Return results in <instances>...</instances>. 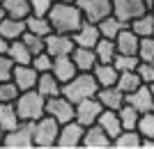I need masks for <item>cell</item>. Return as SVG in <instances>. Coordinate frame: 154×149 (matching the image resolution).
Wrapping results in <instances>:
<instances>
[{
	"label": "cell",
	"mask_w": 154,
	"mask_h": 149,
	"mask_svg": "<svg viewBox=\"0 0 154 149\" xmlns=\"http://www.w3.org/2000/svg\"><path fill=\"white\" fill-rule=\"evenodd\" d=\"M46 19L51 23V30L71 34V32H76L78 25L83 23V14L76 7V2H60V0H55L53 7L46 12Z\"/></svg>",
	"instance_id": "obj_1"
},
{
	"label": "cell",
	"mask_w": 154,
	"mask_h": 149,
	"mask_svg": "<svg viewBox=\"0 0 154 149\" xmlns=\"http://www.w3.org/2000/svg\"><path fill=\"white\" fill-rule=\"evenodd\" d=\"M14 108L21 122H37L39 117L46 115V99L37 90H23L14 101Z\"/></svg>",
	"instance_id": "obj_2"
},
{
	"label": "cell",
	"mask_w": 154,
	"mask_h": 149,
	"mask_svg": "<svg viewBox=\"0 0 154 149\" xmlns=\"http://www.w3.org/2000/svg\"><path fill=\"white\" fill-rule=\"evenodd\" d=\"M97 90H99V85H97L94 76H92L90 71H78L71 80L62 83V92H60V94L67 97L71 103H78V101H83V99L94 97Z\"/></svg>",
	"instance_id": "obj_3"
},
{
	"label": "cell",
	"mask_w": 154,
	"mask_h": 149,
	"mask_svg": "<svg viewBox=\"0 0 154 149\" xmlns=\"http://www.w3.org/2000/svg\"><path fill=\"white\" fill-rule=\"evenodd\" d=\"M58 131H60V124L51 115H44L37 122H32V142H35V147H42V149L55 147Z\"/></svg>",
	"instance_id": "obj_4"
},
{
	"label": "cell",
	"mask_w": 154,
	"mask_h": 149,
	"mask_svg": "<svg viewBox=\"0 0 154 149\" xmlns=\"http://www.w3.org/2000/svg\"><path fill=\"white\" fill-rule=\"evenodd\" d=\"M149 9L152 7L147 0H113V16H117L124 25H129L134 19H138Z\"/></svg>",
	"instance_id": "obj_5"
},
{
	"label": "cell",
	"mask_w": 154,
	"mask_h": 149,
	"mask_svg": "<svg viewBox=\"0 0 154 149\" xmlns=\"http://www.w3.org/2000/svg\"><path fill=\"white\" fill-rule=\"evenodd\" d=\"M2 147L9 149H32V122H21L19 126H14L12 131H7L2 138Z\"/></svg>",
	"instance_id": "obj_6"
},
{
	"label": "cell",
	"mask_w": 154,
	"mask_h": 149,
	"mask_svg": "<svg viewBox=\"0 0 154 149\" xmlns=\"http://www.w3.org/2000/svg\"><path fill=\"white\" fill-rule=\"evenodd\" d=\"M83 133H85V126H81L76 119H69V122L60 124L55 147H60V149H76V147H81Z\"/></svg>",
	"instance_id": "obj_7"
},
{
	"label": "cell",
	"mask_w": 154,
	"mask_h": 149,
	"mask_svg": "<svg viewBox=\"0 0 154 149\" xmlns=\"http://www.w3.org/2000/svg\"><path fill=\"white\" fill-rule=\"evenodd\" d=\"M76 7L90 23H99L103 16L113 14V0H76Z\"/></svg>",
	"instance_id": "obj_8"
},
{
	"label": "cell",
	"mask_w": 154,
	"mask_h": 149,
	"mask_svg": "<svg viewBox=\"0 0 154 149\" xmlns=\"http://www.w3.org/2000/svg\"><path fill=\"white\" fill-rule=\"evenodd\" d=\"M44 51L48 53L51 58L69 55V53L74 51V39L67 32H55V30H51V32L44 37Z\"/></svg>",
	"instance_id": "obj_9"
},
{
	"label": "cell",
	"mask_w": 154,
	"mask_h": 149,
	"mask_svg": "<svg viewBox=\"0 0 154 149\" xmlns=\"http://www.w3.org/2000/svg\"><path fill=\"white\" fill-rule=\"evenodd\" d=\"M101 110H103V106L99 103V99H97V97L83 99V101L74 103V119H76L81 126H92V124L97 122V117H99Z\"/></svg>",
	"instance_id": "obj_10"
},
{
	"label": "cell",
	"mask_w": 154,
	"mask_h": 149,
	"mask_svg": "<svg viewBox=\"0 0 154 149\" xmlns=\"http://www.w3.org/2000/svg\"><path fill=\"white\" fill-rule=\"evenodd\" d=\"M46 115H51L58 124H64L69 119H74V103L62 94L51 97V99H46Z\"/></svg>",
	"instance_id": "obj_11"
},
{
	"label": "cell",
	"mask_w": 154,
	"mask_h": 149,
	"mask_svg": "<svg viewBox=\"0 0 154 149\" xmlns=\"http://www.w3.org/2000/svg\"><path fill=\"white\" fill-rule=\"evenodd\" d=\"M99 28L97 23H90V21H85L78 25L76 32H71V39H74V46H83V48H94V44L99 41Z\"/></svg>",
	"instance_id": "obj_12"
},
{
	"label": "cell",
	"mask_w": 154,
	"mask_h": 149,
	"mask_svg": "<svg viewBox=\"0 0 154 149\" xmlns=\"http://www.w3.org/2000/svg\"><path fill=\"white\" fill-rule=\"evenodd\" d=\"M124 101L129 106H134L138 112H147V110H154V99H152V92H149V85L143 83L140 87H136L134 92L124 94Z\"/></svg>",
	"instance_id": "obj_13"
},
{
	"label": "cell",
	"mask_w": 154,
	"mask_h": 149,
	"mask_svg": "<svg viewBox=\"0 0 154 149\" xmlns=\"http://www.w3.org/2000/svg\"><path fill=\"white\" fill-rule=\"evenodd\" d=\"M81 147H85V149H108V147H113V140L101 131V126L92 124V126H85Z\"/></svg>",
	"instance_id": "obj_14"
},
{
	"label": "cell",
	"mask_w": 154,
	"mask_h": 149,
	"mask_svg": "<svg viewBox=\"0 0 154 149\" xmlns=\"http://www.w3.org/2000/svg\"><path fill=\"white\" fill-rule=\"evenodd\" d=\"M37 78H39V71H35L30 64H14V69H12V80L21 92L23 90H35Z\"/></svg>",
	"instance_id": "obj_15"
},
{
	"label": "cell",
	"mask_w": 154,
	"mask_h": 149,
	"mask_svg": "<svg viewBox=\"0 0 154 149\" xmlns=\"http://www.w3.org/2000/svg\"><path fill=\"white\" fill-rule=\"evenodd\" d=\"M94 124L101 126V131L110 138V140L122 131V122H120V117H117V110H108V108H103V110L99 112V117H97Z\"/></svg>",
	"instance_id": "obj_16"
},
{
	"label": "cell",
	"mask_w": 154,
	"mask_h": 149,
	"mask_svg": "<svg viewBox=\"0 0 154 149\" xmlns=\"http://www.w3.org/2000/svg\"><path fill=\"white\" fill-rule=\"evenodd\" d=\"M90 73L94 76V80H97L99 87H110V85H115L117 76H120V71L113 67V62H97Z\"/></svg>",
	"instance_id": "obj_17"
},
{
	"label": "cell",
	"mask_w": 154,
	"mask_h": 149,
	"mask_svg": "<svg viewBox=\"0 0 154 149\" xmlns=\"http://www.w3.org/2000/svg\"><path fill=\"white\" fill-rule=\"evenodd\" d=\"M51 73L58 78L60 83H67V80H71L78 73V69H76V64H74V60L69 55H60V58H53Z\"/></svg>",
	"instance_id": "obj_18"
},
{
	"label": "cell",
	"mask_w": 154,
	"mask_h": 149,
	"mask_svg": "<svg viewBox=\"0 0 154 149\" xmlns=\"http://www.w3.org/2000/svg\"><path fill=\"white\" fill-rule=\"evenodd\" d=\"M69 58L74 60V64H76L78 71H92V67L99 62L94 48H83V46H74V51L69 53Z\"/></svg>",
	"instance_id": "obj_19"
},
{
	"label": "cell",
	"mask_w": 154,
	"mask_h": 149,
	"mask_svg": "<svg viewBox=\"0 0 154 149\" xmlns=\"http://www.w3.org/2000/svg\"><path fill=\"white\" fill-rule=\"evenodd\" d=\"M35 90H37L44 99H51V97H58L60 92H62V83H60L51 71H44V73H39Z\"/></svg>",
	"instance_id": "obj_20"
},
{
	"label": "cell",
	"mask_w": 154,
	"mask_h": 149,
	"mask_svg": "<svg viewBox=\"0 0 154 149\" xmlns=\"http://www.w3.org/2000/svg\"><path fill=\"white\" fill-rule=\"evenodd\" d=\"M94 97L99 99V103H101L103 108H108V110H117V108L124 103L122 90H117L115 85H110V87H99Z\"/></svg>",
	"instance_id": "obj_21"
},
{
	"label": "cell",
	"mask_w": 154,
	"mask_h": 149,
	"mask_svg": "<svg viewBox=\"0 0 154 149\" xmlns=\"http://www.w3.org/2000/svg\"><path fill=\"white\" fill-rule=\"evenodd\" d=\"M138 34L131 32V28L124 25L122 30H120V34H117L113 41H115V48L117 53H127V55H136V51H138Z\"/></svg>",
	"instance_id": "obj_22"
},
{
	"label": "cell",
	"mask_w": 154,
	"mask_h": 149,
	"mask_svg": "<svg viewBox=\"0 0 154 149\" xmlns=\"http://www.w3.org/2000/svg\"><path fill=\"white\" fill-rule=\"evenodd\" d=\"M26 32V19H12V16H5L0 21V34L7 39V41H14V39H21Z\"/></svg>",
	"instance_id": "obj_23"
},
{
	"label": "cell",
	"mask_w": 154,
	"mask_h": 149,
	"mask_svg": "<svg viewBox=\"0 0 154 149\" xmlns=\"http://www.w3.org/2000/svg\"><path fill=\"white\" fill-rule=\"evenodd\" d=\"M7 58L12 60V64H30L32 53H30V48L23 44V39H14V41H9Z\"/></svg>",
	"instance_id": "obj_24"
},
{
	"label": "cell",
	"mask_w": 154,
	"mask_h": 149,
	"mask_svg": "<svg viewBox=\"0 0 154 149\" xmlns=\"http://www.w3.org/2000/svg\"><path fill=\"white\" fill-rule=\"evenodd\" d=\"M129 28H131V32L138 34V37H152V32H154V12L149 9V12L140 14L138 19H134L129 23Z\"/></svg>",
	"instance_id": "obj_25"
},
{
	"label": "cell",
	"mask_w": 154,
	"mask_h": 149,
	"mask_svg": "<svg viewBox=\"0 0 154 149\" xmlns=\"http://www.w3.org/2000/svg\"><path fill=\"white\" fill-rule=\"evenodd\" d=\"M113 147L117 149H140V133L136 129H124L113 138Z\"/></svg>",
	"instance_id": "obj_26"
},
{
	"label": "cell",
	"mask_w": 154,
	"mask_h": 149,
	"mask_svg": "<svg viewBox=\"0 0 154 149\" xmlns=\"http://www.w3.org/2000/svg\"><path fill=\"white\" fill-rule=\"evenodd\" d=\"M26 30L32 34H39V37H46L51 32V23L46 19V14H30V16H26Z\"/></svg>",
	"instance_id": "obj_27"
},
{
	"label": "cell",
	"mask_w": 154,
	"mask_h": 149,
	"mask_svg": "<svg viewBox=\"0 0 154 149\" xmlns=\"http://www.w3.org/2000/svg\"><path fill=\"white\" fill-rule=\"evenodd\" d=\"M97 28H99V34L106 39H115L117 34H120V30L124 28V23L117 16H113V14H108V16H103L99 23H97Z\"/></svg>",
	"instance_id": "obj_28"
},
{
	"label": "cell",
	"mask_w": 154,
	"mask_h": 149,
	"mask_svg": "<svg viewBox=\"0 0 154 149\" xmlns=\"http://www.w3.org/2000/svg\"><path fill=\"white\" fill-rule=\"evenodd\" d=\"M21 119H19V112L14 108V103H0V126L2 131H12L14 126H19Z\"/></svg>",
	"instance_id": "obj_29"
},
{
	"label": "cell",
	"mask_w": 154,
	"mask_h": 149,
	"mask_svg": "<svg viewBox=\"0 0 154 149\" xmlns=\"http://www.w3.org/2000/svg\"><path fill=\"white\" fill-rule=\"evenodd\" d=\"M2 7H5L7 16H12V19H26L32 14L28 0H2Z\"/></svg>",
	"instance_id": "obj_30"
},
{
	"label": "cell",
	"mask_w": 154,
	"mask_h": 149,
	"mask_svg": "<svg viewBox=\"0 0 154 149\" xmlns=\"http://www.w3.org/2000/svg\"><path fill=\"white\" fill-rule=\"evenodd\" d=\"M94 53H97V60H99V62H113V58L117 55L115 41H113V39H106V37H99V41L94 44Z\"/></svg>",
	"instance_id": "obj_31"
},
{
	"label": "cell",
	"mask_w": 154,
	"mask_h": 149,
	"mask_svg": "<svg viewBox=\"0 0 154 149\" xmlns=\"http://www.w3.org/2000/svg\"><path fill=\"white\" fill-rule=\"evenodd\" d=\"M140 76L136 71H120V76H117L115 80V87L117 90H122V94H129V92H134L136 87H140Z\"/></svg>",
	"instance_id": "obj_32"
},
{
	"label": "cell",
	"mask_w": 154,
	"mask_h": 149,
	"mask_svg": "<svg viewBox=\"0 0 154 149\" xmlns=\"http://www.w3.org/2000/svg\"><path fill=\"white\" fill-rule=\"evenodd\" d=\"M117 117H120V122H122V131H124V129H136L140 112L136 110L134 106H129L127 101H124V103L117 108Z\"/></svg>",
	"instance_id": "obj_33"
},
{
	"label": "cell",
	"mask_w": 154,
	"mask_h": 149,
	"mask_svg": "<svg viewBox=\"0 0 154 149\" xmlns=\"http://www.w3.org/2000/svg\"><path fill=\"white\" fill-rule=\"evenodd\" d=\"M136 131L140 133V138H154V110L140 112L138 124H136Z\"/></svg>",
	"instance_id": "obj_34"
},
{
	"label": "cell",
	"mask_w": 154,
	"mask_h": 149,
	"mask_svg": "<svg viewBox=\"0 0 154 149\" xmlns=\"http://www.w3.org/2000/svg\"><path fill=\"white\" fill-rule=\"evenodd\" d=\"M138 55H127V53H117L115 58H113V67H115L117 71H136V67H138Z\"/></svg>",
	"instance_id": "obj_35"
},
{
	"label": "cell",
	"mask_w": 154,
	"mask_h": 149,
	"mask_svg": "<svg viewBox=\"0 0 154 149\" xmlns=\"http://www.w3.org/2000/svg\"><path fill=\"white\" fill-rule=\"evenodd\" d=\"M140 62H154V37H140L138 39V51H136Z\"/></svg>",
	"instance_id": "obj_36"
},
{
	"label": "cell",
	"mask_w": 154,
	"mask_h": 149,
	"mask_svg": "<svg viewBox=\"0 0 154 149\" xmlns=\"http://www.w3.org/2000/svg\"><path fill=\"white\" fill-rule=\"evenodd\" d=\"M21 94V90L14 85V80H0V103H14L16 97Z\"/></svg>",
	"instance_id": "obj_37"
},
{
	"label": "cell",
	"mask_w": 154,
	"mask_h": 149,
	"mask_svg": "<svg viewBox=\"0 0 154 149\" xmlns=\"http://www.w3.org/2000/svg\"><path fill=\"white\" fill-rule=\"evenodd\" d=\"M30 67L35 69V71H39V73L51 71V67H53V58H51V55H48L46 51L35 53V55H32V60H30Z\"/></svg>",
	"instance_id": "obj_38"
},
{
	"label": "cell",
	"mask_w": 154,
	"mask_h": 149,
	"mask_svg": "<svg viewBox=\"0 0 154 149\" xmlns=\"http://www.w3.org/2000/svg\"><path fill=\"white\" fill-rule=\"evenodd\" d=\"M23 44L28 46V48H30V53L32 55H35V53H42L44 51V37H39V34H32V32H23Z\"/></svg>",
	"instance_id": "obj_39"
},
{
	"label": "cell",
	"mask_w": 154,
	"mask_h": 149,
	"mask_svg": "<svg viewBox=\"0 0 154 149\" xmlns=\"http://www.w3.org/2000/svg\"><path fill=\"white\" fill-rule=\"evenodd\" d=\"M136 73L140 76V83L152 85V83H154V62H138Z\"/></svg>",
	"instance_id": "obj_40"
},
{
	"label": "cell",
	"mask_w": 154,
	"mask_h": 149,
	"mask_svg": "<svg viewBox=\"0 0 154 149\" xmlns=\"http://www.w3.org/2000/svg\"><path fill=\"white\" fill-rule=\"evenodd\" d=\"M28 2H30L32 14H46V12L53 7V2H55V0H28Z\"/></svg>",
	"instance_id": "obj_41"
},
{
	"label": "cell",
	"mask_w": 154,
	"mask_h": 149,
	"mask_svg": "<svg viewBox=\"0 0 154 149\" xmlns=\"http://www.w3.org/2000/svg\"><path fill=\"white\" fill-rule=\"evenodd\" d=\"M12 69H14L12 60L7 55H0V80H9L12 78Z\"/></svg>",
	"instance_id": "obj_42"
},
{
	"label": "cell",
	"mask_w": 154,
	"mask_h": 149,
	"mask_svg": "<svg viewBox=\"0 0 154 149\" xmlns=\"http://www.w3.org/2000/svg\"><path fill=\"white\" fill-rule=\"evenodd\" d=\"M140 149H154V138H140Z\"/></svg>",
	"instance_id": "obj_43"
},
{
	"label": "cell",
	"mask_w": 154,
	"mask_h": 149,
	"mask_svg": "<svg viewBox=\"0 0 154 149\" xmlns=\"http://www.w3.org/2000/svg\"><path fill=\"white\" fill-rule=\"evenodd\" d=\"M7 48H9V41L0 34V55H7Z\"/></svg>",
	"instance_id": "obj_44"
},
{
	"label": "cell",
	"mask_w": 154,
	"mask_h": 149,
	"mask_svg": "<svg viewBox=\"0 0 154 149\" xmlns=\"http://www.w3.org/2000/svg\"><path fill=\"white\" fill-rule=\"evenodd\" d=\"M7 16V12H5V7H2V0H0V21Z\"/></svg>",
	"instance_id": "obj_45"
},
{
	"label": "cell",
	"mask_w": 154,
	"mask_h": 149,
	"mask_svg": "<svg viewBox=\"0 0 154 149\" xmlns=\"http://www.w3.org/2000/svg\"><path fill=\"white\" fill-rule=\"evenodd\" d=\"M2 138H5V131H2V126H0V147H2Z\"/></svg>",
	"instance_id": "obj_46"
},
{
	"label": "cell",
	"mask_w": 154,
	"mask_h": 149,
	"mask_svg": "<svg viewBox=\"0 0 154 149\" xmlns=\"http://www.w3.org/2000/svg\"><path fill=\"white\" fill-rule=\"evenodd\" d=\"M149 92H152V99H154V83L149 85Z\"/></svg>",
	"instance_id": "obj_47"
},
{
	"label": "cell",
	"mask_w": 154,
	"mask_h": 149,
	"mask_svg": "<svg viewBox=\"0 0 154 149\" xmlns=\"http://www.w3.org/2000/svg\"><path fill=\"white\" fill-rule=\"evenodd\" d=\"M60 2H76V0H60Z\"/></svg>",
	"instance_id": "obj_48"
},
{
	"label": "cell",
	"mask_w": 154,
	"mask_h": 149,
	"mask_svg": "<svg viewBox=\"0 0 154 149\" xmlns=\"http://www.w3.org/2000/svg\"><path fill=\"white\" fill-rule=\"evenodd\" d=\"M149 7H154V0H149Z\"/></svg>",
	"instance_id": "obj_49"
},
{
	"label": "cell",
	"mask_w": 154,
	"mask_h": 149,
	"mask_svg": "<svg viewBox=\"0 0 154 149\" xmlns=\"http://www.w3.org/2000/svg\"><path fill=\"white\" fill-rule=\"evenodd\" d=\"M152 12H154V7H152Z\"/></svg>",
	"instance_id": "obj_50"
},
{
	"label": "cell",
	"mask_w": 154,
	"mask_h": 149,
	"mask_svg": "<svg viewBox=\"0 0 154 149\" xmlns=\"http://www.w3.org/2000/svg\"><path fill=\"white\" fill-rule=\"evenodd\" d=\"M152 37H154V32H152Z\"/></svg>",
	"instance_id": "obj_51"
},
{
	"label": "cell",
	"mask_w": 154,
	"mask_h": 149,
	"mask_svg": "<svg viewBox=\"0 0 154 149\" xmlns=\"http://www.w3.org/2000/svg\"><path fill=\"white\" fill-rule=\"evenodd\" d=\"M147 2H149V0H147Z\"/></svg>",
	"instance_id": "obj_52"
}]
</instances>
